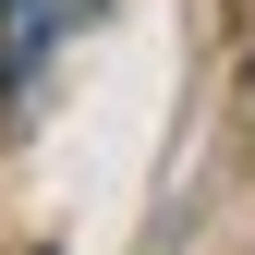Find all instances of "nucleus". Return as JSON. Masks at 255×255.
<instances>
[{
  "label": "nucleus",
  "instance_id": "1",
  "mask_svg": "<svg viewBox=\"0 0 255 255\" xmlns=\"http://www.w3.org/2000/svg\"><path fill=\"white\" fill-rule=\"evenodd\" d=\"M85 24H98V0H0V85L24 98V85L85 37Z\"/></svg>",
  "mask_w": 255,
  "mask_h": 255
}]
</instances>
